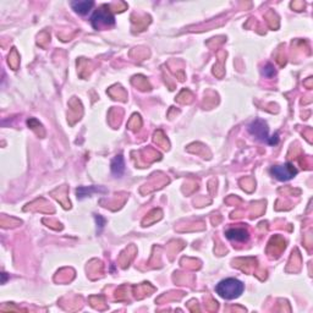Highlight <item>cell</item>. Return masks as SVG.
Instances as JSON below:
<instances>
[{"label": "cell", "instance_id": "9c48e42d", "mask_svg": "<svg viewBox=\"0 0 313 313\" xmlns=\"http://www.w3.org/2000/svg\"><path fill=\"white\" fill-rule=\"evenodd\" d=\"M262 73H263V76H265V77H268V78L273 77V76L275 75L274 66H273L272 64H267V65H265V68H263Z\"/></svg>", "mask_w": 313, "mask_h": 313}, {"label": "cell", "instance_id": "5b68a950", "mask_svg": "<svg viewBox=\"0 0 313 313\" xmlns=\"http://www.w3.org/2000/svg\"><path fill=\"white\" fill-rule=\"evenodd\" d=\"M225 236L228 240L242 243L247 242L250 239V233L243 228H231L225 231Z\"/></svg>", "mask_w": 313, "mask_h": 313}, {"label": "cell", "instance_id": "3957f363", "mask_svg": "<svg viewBox=\"0 0 313 313\" xmlns=\"http://www.w3.org/2000/svg\"><path fill=\"white\" fill-rule=\"evenodd\" d=\"M91 24L96 29H102L104 27H110L115 24V19L109 11L107 6H102L92 15Z\"/></svg>", "mask_w": 313, "mask_h": 313}, {"label": "cell", "instance_id": "7a4b0ae2", "mask_svg": "<svg viewBox=\"0 0 313 313\" xmlns=\"http://www.w3.org/2000/svg\"><path fill=\"white\" fill-rule=\"evenodd\" d=\"M248 131L252 136L257 137L261 141L265 142L268 144H277L279 142V135L275 134L274 136H269V129H268L267 122L263 120L257 119L253 122H251L248 126Z\"/></svg>", "mask_w": 313, "mask_h": 313}, {"label": "cell", "instance_id": "277c9868", "mask_svg": "<svg viewBox=\"0 0 313 313\" xmlns=\"http://www.w3.org/2000/svg\"><path fill=\"white\" fill-rule=\"evenodd\" d=\"M270 174L280 181H288L297 174V169L291 163H287V164L275 165L270 168Z\"/></svg>", "mask_w": 313, "mask_h": 313}, {"label": "cell", "instance_id": "6da1fadb", "mask_svg": "<svg viewBox=\"0 0 313 313\" xmlns=\"http://www.w3.org/2000/svg\"><path fill=\"white\" fill-rule=\"evenodd\" d=\"M245 290V285L242 282L235 278H228L219 282L216 287V292L220 297L225 300H234L241 296Z\"/></svg>", "mask_w": 313, "mask_h": 313}, {"label": "cell", "instance_id": "ba28073f", "mask_svg": "<svg viewBox=\"0 0 313 313\" xmlns=\"http://www.w3.org/2000/svg\"><path fill=\"white\" fill-rule=\"evenodd\" d=\"M105 192V190H99L97 189V187H80V189L76 190V193H77L78 198H83V197H87V196H91L92 194V192Z\"/></svg>", "mask_w": 313, "mask_h": 313}, {"label": "cell", "instance_id": "52a82bcc", "mask_svg": "<svg viewBox=\"0 0 313 313\" xmlns=\"http://www.w3.org/2000/svg\"><path fill=\"white\" fill-rule=\"evenodd\" d=\"M112 172L114 176L117 177H120L122 176V174H124L125 171V162H124V157L121 156V154H119V156H117L114 158V159L112 160Z\"/></svg>", "mask_w": 313, "mask_h": 313}, {"label": "cell", "instance_id": "8992f818", "mask_svg": "<svg viewBox=\"0 0 313 313\" xmlns=\"http://www.w3.org/2000/svg\"><path fill=\"white\" fill-rule=\"evenodd\" d=\"M95 6V2L88 1V0H77V1L71 2V7L75 10V12H77L78 15H86L90 12V10H92V7Z\"/></svg>", "mask_w": 313, "mask_h": 313}]
</instances>
